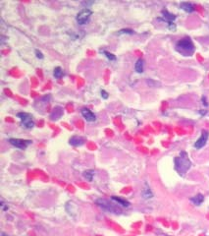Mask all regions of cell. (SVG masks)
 <instances>
[{"label": "cell", "instance_id": "6da1fadb", "mask_svg": "<svg viewBox=\"0 0 209 236\" xmlns=\"http://www.w3.org/2000/svg\"><path fill=\"white\" fill-rule=\"evenodd\" d=\"M192 166V162L189 159L188 154L185 152H181L180 155L175 158V169L181 175H185Z\"/></svg>", "mask_w": 209, "mask_h": 236}, {"label": "cell", "instance_id": "7a4b0ae2", "mask_svg": "<svg viewBox=\"0 0 209 236\" xmlns=\"http://www.w3.org/2000/svg\"><path fill=\"white\" fill-rule=\"evenodd\" d=\"M176 49H177L178 52L185 56H190L194 52V45L189 37H185V39L177 42Z\"/></svg>", "mask_w": 209, "mask_h": 236}, {"label": "cell", "instance_id": "3957f363", "mask_svg": "<svg viewBox=\"0 0 209 236\" xmlns=\"http://www.w3.org/2000/svg\"><path fill=\"white\" fill-rule=\"evenodd\" d=\"M17 116L20 118L21 125L24 127L25 129H31L35 126V121L34 117H32L30 113L27 112H19Z\"/></svg>", "mask_w": 209, "mask_h": 236}, {"label": "cell", "instance_id": "277c9868", "mask_svg": "<svg viewBox=\"0 0 209 236\" xmlns=\"http://www.w3.org/2000/svg\"><path fill=\"white\" fill-rule=\"evenodd\" d=\"M96 204L98 205L101 209H103L106 211L113 212V214H121V210L118 207H116L114 204H111L110 202H108L105 199H98L96 200Z\"/></svg>", "mask_w": 209, "mask_h": 236}, {"label": "cell", "instance_id": "5b68a950", "mask_svg": "<svg viewBox=\"0 0 209 236\" xmlns=\"http://www.w3.org/2000/svg\"><path fill=\"white\" fill-rule=\"evenodd\" d=\"M92 15V11L89 8H85L82 9V11H80L78 13V15L76 17V20L78 22V24L80 25H86V24L89 23L90 16Z\"/></svg>", "mask_w": 209, "mask_h": 236}, {"label": "cell", "instance_id": "8992f818", "mask_svg": "<svg viewBox=\"0 0 209 236\" xmlns=\"http://www.w3.org/2000/svg\"><path fill=\"white\" fill-rule=\"evenodd\" d=\"M9 143L12 146L16 147L17 149L20 150H25L31 144V141L30 140H23V139H10Z\"/></svg>", "mask_w": 209, "mask_h": 236}, {"label": "cell", "instance_id": "52a82bcc", "mask_svg": "<svg viewBox=\"0 0 209 236\" xmlns=\"http://www.w3.org/2000/svg\"><path fill=\"white\" fill-rule=\"evenodd\" d=\"M208 137H209V133H208L207 131L203 130V131L201 132V136L199 137L198 140L196 142V143H194V148H196V150H199V149L203 148L204 146L206 145V142H207V140H208Z\"/></svg>", "mask_w": 209, "mask_h": 236}, {"label": "cell", "instance_id": "ba28073f", "mask_svg": "<svg viewBox=\"0 0 209 236\" xmlns=\"http://www.w3.org/2000/svg\"><path fill=\"white\" fill-rule=\"evenodd\" d=\"M81 113H82V117L85 118L86 121L94 122V121L96 120V115L91 110H90L89 108H86V107L82 108V109L81 110Z\"/></svg>", "mask_w": 209, "mask_h": 236}, {"label": "cell", "instance_id": "9c48e42d", "mask_svg": "<svg viewBox=\"0 0 209 236\" xmlns=\"http://www.w3.org/2000/svg\"><path fill=\"white\" fill-rule=\"evenodd\" d=\"M85 141H86L85 138H82V137L74 136L69 140V143H70V145L74 146V147H79V146H82L85 144Z\"/></svg>", "mask_w": 209, "mask_h": 236}, {"label": "cell", "instance_id": "30bf717a", "mask_svg": "<svg viewBox=\"0 0 209 236\" xmlns=\"http://www.w3.org/2000/svg\"><path fill=\"white\" fill-rule=\"evenodd\" d=\"M62 114H63V108L60 106H57L54 108L52 113L50 114V118H51V120H58L59 118H61Z\"/></svg>", "mask_w": 209, "mask_h": 236}, {"label": "cell", "instance_id": "8fae6325", "mask_svg": "<svg viewBox=\"0 0 209 236\" xmlns=\"http://www.w3.org/2000/svg\"><path fill=\"white\" fill-rule=\"evenodd\" d=\"M162 15H163L164 20H166L167 22H168L169 25H172V24H173V21L176 19V16H175V15H173V14L169 13L168 11H166V10L162 11Z\"/></svg>", "mask_w": 209, "mask_h": 236}, {"label": "cell", "instance_id": "7c38bea8", "mask_svg": "<svg viewBox=\"0 0 209 236\" xmlns=\"http://www.w3.org/2000/svg\"><path fill=\"white\" fill-rule=\"evenodd\" d=\"M203 201H204V196L202 194H197L196 196L190 198V202L193 203V205L196 206H200Z\"/></svg>", "mask_w": 209, "mask_h": 236}, {"label": "cell", "instance_id": "4fadbf2b", "mask_svg": "<svg viewBox=\"0 0 209 236\" xmlns=\"http://www.w3.org/2000/svg\"><path fill=\"white\" fill-rule=\"evenodd\" d=\"M111 199H112L113 201H115L118 205H121V206L126 207H130V202H128L127 200H125V199H122V198H120V197L112 196V198H111Z\"/></svg>", "mask_w": 209, "mask_h": 236}, {"label": "cell", "instance_id": "5bb4252c", "mask_svg": "<svg viewBox=\"0 0 209 236\" xmlns=\"http://www.w3.org/2000/svg\"><path fill=\"white\" fill-rule=\"evenodd\" d=\"M181 8L189 13H192L194 11V6L189 2H182L181 3Z\"/></svg>", "mask_w": 209, "mask_h": 236}, {"label": "cell", "instance_id": "9a60e30c", "mask_svg": "<svg viewBox=\"0 0 209 236\" xmlns=\"http://www.w3.org/2000/svg\"><path fill=\"white\" fill-rule=\"evenodd\" d=\"M143 66H145V61L142 59H138L136 62V65H134V70H136L138 73H142Z\"/></svg>", "mask_w": 209, "mask_h": 236}, {"label": "cell", "instance_id": "2e32d148", "mask_svg": "<svg viewBox=\"0 0 209 236\" xmlns=\"http://www.w3.org/2000/svg\"><path fill=\"white\" fill-rule=\"evenodd\" d=\"M142 196H143V198H145V199H150V198H152V196H153L151 190H150L149 187H148L147 185H146V187L142 190Z\"/></svg>", "mask_w": 209, "mask_h": 236}, {"label": "cell", "instance_id": "e0dca14e", "mask_svg": "<svg viewBox=\"0 0 209 236\" xmlns=\"http://www.w3.org/2000/svg\"><path fill=\"white\" fill-rule=\"evenodd\" d=\"M53 75H54V77L56 78V79H60V78H62V77H63V75H64L63 69H62L61 67H56V68L54 69Z\"/></svg>", "mask_w": 209, "mask_h": 236}, {"label": "cell", "instance_id": "ac0fdd59", "mask_svg": "<svg viewBox=\"0 0 209 236\" xmlns=\"http://www.w3.org/2000/svg\"><path fill=\"white\" fill-rule=\"evenodd\" d=\"M94 176V170H86L83 172V177L87 179L89 181H92Z\"/></svg>", "mask_w": 209, "mask_h": 236}, {"label": "cell", "instance_id": "d6986e66", "mask_svg": "<svg viewBox=\"0 0 209 236\" xmlns=\"http://www.w3.org/2000/svg\"><path fill=\"white\" fill-rule=\"evenodd\" d=\"M100 53L104 54L110 61H115V60H116V56H115L114 54L110 53V52H108V51H106V50H104V49H100Z\"/></svg>", "mask_w": 209, "mask_h": 236}, {"label": "cell", "instance_id": "ffe728a7", "mask_svg": "<svg viewBox=\"0 0 209 236\" xmlns=\"http://www.w3.org/2000/svg\"><path fill=\"white\" fill-rule=\"evenodd\" d=\"M119 35H122V34H130V35H132V34H134V31L133 30H129V29H127V30H121L119 32H118Z\"/></svg>", "mask_w": 209, "mask_h": 236}, {"label": "cell", "instance_id": "44dd1931", "mask_svg": "<svg viewBox=\"0 0 209 236\" xmlns=\"http://www.w3.org/2000/svg\"><path fill=\"white\" fill-rule=\"evenodd\" d=\"M35 54H36V57H38V59H43V57H44L43 54H42V52H41V51H39L38 49L35 50Z\"/></svg>", "mask_w": 209, "mask_h": 236}, {"label": "cell", "instance_id": "7402d4cb", "mask_svg": "<svg viewBox=\"0 0 209 236\" xmlns=\"http://www.w3.org/2000/svg\"><path fill=\"white\" fill-rule=\"evenodd\" d=\"M100 93H101V97H103V98H105V100H106V98H108V97H109V96H108V93L105 92L104 89H101Z\"/></svg>", "mask_w": 209, "mask_h": 236}]
</instances>
